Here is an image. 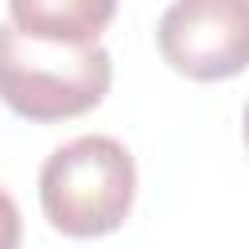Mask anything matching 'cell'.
I'll list each match as a JSON object with an SVG mask.
<instances>
[{"label": "cell", "instance_id": "6da1fadb", "mask_svg": "<svg viewBox=\"0 0 249 249\" xmlns=\"http://www.w3.org/2000/svg\"><path fill=\"white\" fill-rule=\"evenodd\" d=\"M113 58L101 43H51L0 23V101L39 124L70 121L101 105Z\"/></svg>", "mask_w": 249, "mask_h": 249}, {"label": "cell", "instance_id": "7a4b0ae2", "mask_svg": "<svg viewBox=\"0 0 249 249\" xmlns=\"http://www.w3.org/2000/svg\"><path fill=\"white\" fill-rule=\"evenodd\" d=\"M136 198V163L113 136H78L47 156L39 202L47 222L66 237L113 233Z\"/></svg>", "mask_w": 249, "mask_h": 249}, {"label": "cell", "instance_id": "3957f363", "mask_svg": "<svg viewBox=\"0 0 249 249\" xmlns=\"http://www.w3.org/2000/svg\"><path fill=\"white\" fill-rule=\"evenodd\" d=\"M160 54L195 82H222L249 66V0H175L156 27Z\"/></svg>", "mask_w": 249, "mask_h": 249}, {"label": "cell", "instance_id": "277c9868", "mask_svg": "<svg viewBox=\"0 0 249 249\" xmlns=\"http://www.w3.org/2000/svg\"><path fill=\"white\" fill-rule=\"evenodd\" d=\"M12 23L51 43H97L113 23L117 0H8Z\"/></svg>", "mask_w": 249, "mask_h": 249}, {"label": "cell", "instance_id": "5b68a950", "mask_svg": "<svg viewBox=\"0 0 249 249\" xmlns=\"http://www.w3.org/2000/svg\"><path fill=\"white\" fill-rule=\"evenodd\" d=\"M16 245H19V210L12 195L0 187V249H16Z\"/></svg>", "mask_w": 249, "mask_h": 249}, {"label": "cell", "instance_id": "8992f818", "mask_svg": "<svg viewBox=\"0 0 249 249\" xmlns=\"http://www.w3.org/2000/svg\"><path fill=\"white\" fill-rule=\"evenodd\" d=\"M245 144H249V105H245Z\"/></svg>", "mask_w": 249, "mask_h": 249}]
</instances>
